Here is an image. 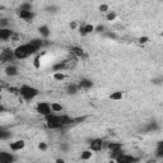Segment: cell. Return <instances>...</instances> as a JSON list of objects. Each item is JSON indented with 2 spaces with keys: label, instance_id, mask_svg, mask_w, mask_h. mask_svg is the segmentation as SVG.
<instances>
[{
  "label": "cell",
  "instance_id": "obj_1",
  "mask_svg": "<svg viewBox=\"0 0 163 163\" xmlns=\"http://www.w3.org/2000/svg\"><path fill=\"white\" fill-rule=\"evenodd\" d=\"M46 120V125L49 129H61L63 126L65 125H69V124H73V119L69 117L68 115H49L45 117Z\"/></svg>",
  "mask_w": 163,
  "mask_h": 163
},
{
  "label": "cell",
  "instance_id": "obj_2",
  "mask_svg": "<svg viewBox=\"0 0 163 163\" xmlns=\"http://www.w3.org/2000/svg\"><path fill=\"white\" fill-rule=\"evenodd\" d=\"M38 51V49L36 46H33L31 42L26 44V45H21L18 46L16 50H14V56L16 59H26L28 58L30 55H33V54H36Z\"/></svg>",
  "mask_w": 163,
  "mask_h": 163
},
{
  "label": "cell",
  "instance_id": "obj_3",
  "mask_svg": "<svg viewBox=\"0 0 163 163\" xmlns=\"http://www.w3.org/2000/svg\"><path fill=\"white\" fill-rule=\"evenodd\" d=\"M19 93H21V96L26 100V101H31L33 100L35 97L38 96V89L35 88V87H31V86H22L19 88Z\"/></svg>",
  "mask_w": 163,
  "mask_h": 163
},
{
  "label": "cell",
  "instance_id": "obj_4",
  "mask_svg": "<svg viewBox=\"0 0 163 163\" xmlns=\"http://www.w3.org/2000/svg\"><path fill=\"white\" fill-rule=\"evenodd\" d=\"M36 110H37V112L40 114V115H42V116H49V115H51V112H52V110H51V105L50 103H47V102H40L38 105H37V107H36Z\"/></svg>",
  "mask_w": 163,
  "mask_h": 163
},
{
  "label": "cell",
  "instance_id": "obj_5",
  "mask_svg": "<svg viewBox=\"0 0 163 163\" xmlns=\"http://www.w3.org/2000/svg\"><path fill=\"white\" fill-rule=\"evenodd\" d=\"M139 162V158H135L129 154H122L116 159V163H137Z\"/></svg>",
  "mask_w": 163,
  "mask_h": 163
},
{
  "label": "cell",
  "instance_id": "obj_6",
  "mask_svg": "<svg viewBox=\"0 0 163 163\" xmlns=\"http://www.w3.org/2000/svg\"><path fill=\"white\" fill-rule=\"evenodd\" d=\"M18 16H19V18H22L23 21H27V22H30V21H32L33 18H35V13L31 10V12H28V10H19L18 12Z\"/></svg>",
  "mask_w": 163,
  "mask_h": 163
},
{
  "label": "cell",
  "instance_id": "obj_7",
  "mask_svg": "<svg viewBox=\"0 0 163 163\" xmlns=\"http://www.w3.org/2000/svg\"><path fill=\"white\" fill-rule=\"evenodd\" d=\"M89 147H91V151H93V152H100L101 149L103 148V142H102V139H93V140L91 142Z\"/></svg>",
  "mask_w": 163,
  "mask_h": 163
},
{
  "label": "cell",
  "instance_id": "obj_8",
  "mask_svg": "<svg viewBox=\"0 0 163 163\" xmlns=\"http://www.w3.org/2000/svg\"><path fill=\"white\" fill-rule=\"evenodd\" d=\"M14 156L8 152H2L0 153V163H13L14 162Z\"/></svg>",
  "mask_w": 163,
  "mask_h": 163
},
{
  "label": "cell",
  "instance_id": "obj_9",
  "mask_svg": "<svg viewBox=\"0 0 163 163\" xmlns=\"http://www.w3.org/2000/svg\"><path fill=\"white\" fill-rule=\"evenodd\" d=\"M2 61L3 63H7V61H12L13 59H14L16 56H14V51H12V50H4L3 52H2Z\"/></svg>",
  "mask_w": 163,
  "mask_h": 163
},
{
  "label": "cell",
  "instance_id": "obj_10",
  "mask_svg": "<svg viewBox=\"0 0 163 163\" xmlns=\"http://www.w3.org/2000/svg\"><path fill=\"white\" fill-rule=\"evenodd\" d=\"M24 145H26V143H24L23 140H17V142H14V143H10L9 147H10L12 151L17 152V151H21V149H23Z\"/></svg>",
  "mask_w": 163,
  "mask_h": 163
},
{
  "label": "cell",
  "instance_id": "obj_11",
  "mask_svg": "<svg viewBox=\"0 0 163 163\" xmlns=\"http://www.w3.org/2000/svg\"><path fill=\"white\" fill-rule=\"evenodd\" d=\"M5 74H7L8 77H16V75L18 74V69H17L14 65H8V66L5 68Z\"/></svg>",
  "mask_w": 163,
  "mask_h": 163
},
{
  "label": "cell",
  "instance_id": "obj_12",
  "mask_svg": "<svg viewBox=\"0 0 163 163\" xmlns=\"http://www.w3.org/2000/svg\"><path fill=\"white\" fill-rule=\"evenodd\" d=\"M13 35V31L9 28H0V38L2 40H8Z\"/></svg>",
  "mask_w": 163,
  "mask_h": 163
},
{
  "label": "cell",
  "instance_id": "obj_13",
  "mask_svg": "<svg viewBox=\"0 0 163 163\" xmlns=\"http://www.w3.org/2000/svg\"><path fill=\"white\" fill-rule=\"evenodd\" d=\"M159 129V126H158V124L156 121H151V122H148V125L144 128V131H147V133H152V131H156V130H158Z\"/></svg>",
  "mask_w": 163,
  "mask_h": 163
},
{
  "label": "cell",
  "instance_id": "obj_14",
  "mask_svg": "<svg viewBox=\"0 0 163 163\" xmlns=\"http://www.w3.org/2000/svg\"><path fill=\"white\" fill-rule=\"evenodd\" d=\"M94 30V27L92 26V24H86V26H83V27H80V33L83 35V36H86V35H88V33H92Z\"/></svg>",
  "mask_w": 163,
  "mask_h": 163
},
{
  "label": "cell",
  "instance_id": "obj_15",
  "mask_svg": "<svg viewBox=\"0 0 163 163\" xmlns=\"http://www.w3.org/2000/svg\"><path fill=\"white\" fill-rule=\"evenodd\" d=\"M79 88H84V89H89V88H92V86H93V82L92 80H89V79H82L80 82H79Z\"/></svg>",
  "mask_w": 163,
  "mask_h": 163
},
{
  "label": "cell",
  "instance_id": "obj_16",
  "mask_svg": "<svg viewBox=\"0 0 163 163\" xmlns=\"http://www.w3.org/2000/svg\"><path fill=\"white\" fill-rule=\"evenodd\" d=\"M70 51H72V54H74V55L78 56V58H82V56L84 55V50L82 49V47H78V46H73L70 49Z\"/></svg>",
  "mask_w": 163,
  "mask_h": 163
},
{
  "label": "cell",
  "instance_id": "obj_17",
  "mask_svg": "<svg viewBox=\"0 0 163 163\" xmlns=\"http://www.w3.org/2000/svg\"><path fill=\"white\" fill-rule=\"evenodd\" d=\"M38 31H40V35L42 37H45V38H47L50 36V30H49L47 26H41L38 28Z\"/></svg>",
  "mask_w": 163,
  "mask_h": 163
},
{
  "label": "cell",
  "instance_id": "obj_18",
  "mask_svg": "<svg viewBox=\"0 0 163 163\" xmlns=\"http://www.w3.org/2000/svg\"><path fill=\"white\" fill-rule=\"evenodd\" d=\"M79 91V86L78 84H69L66 87V92L69 94H77Z\"/></svg>",
  "mask_w": 163,
  "mask_h": 163
},
{
  "label": "cell",
  "instance_id": "obj_19",
  "mask_svg": "<svg viewBox=\"0 0 163 163\" xmlns=\"http://www.w3.org/2000/svg\"><path fill=\"white\" fill-rule=\"evenodd\" d=\"M108 148H110L111 152L121 151V149H122V144L121 143H110V144H108Z\"/></svg>",
  "mask_w": 163,
  "mask_h": 163
},
{
  "label": "cell",
  "instance_id": "obj_20",
  "mask_svg": "<svg viewBox=\"0 0 163 163\" xmlns=\"http://www.w3.org/2000/svg\"><path fill=\"white\" fill-rule=\"evenodd\" d=\"M65 68H66V63H65V61H61V63H58V64L54 65L52 69H54V72H60V70L65 69Z\"/></svg>",
  "mask_w": 163,
  "mask_h": 163
},
{
  "label": "cell",
  "instance_id": "obj_21",
  "mask_svg": "<svg viewBox=\"0 0 163 163\" xmlns=\"http://www.w3.org/2000/svg\"><path fill=\"white\" fill-rule=\"evenodd\" d=\"M8 138H10V133L7 131L4 128H2V129H0V139H2V140H7Z\"/></svg>",
  "mask_w": 163,
  "mask_h": 163
},
{
  "label": "cell",
  "instance_id": "obj_22",
  "mask_svg": "<svg viewBox=\"0 0 163 163\" xmlns=\"http://www.w3.org/2000/svg\"><path fill=\"white\" fill-rule=\"evenodd\" d=\"M156 156L159 157V158H163V142H159V143H158V148H157Z\"/></svg>",
  "mask_w": 163,
  "mask_h": 163
},
{
  "label": "cell",
  "instance_id": "obj_23",
  "mask_svg": "<svg viewBox=\"0 0 163 163\" xmlns=\"http://www.w3.org/2000/svg\"><path fill=\"white\" fill-rule=\"evenodd\" d=\"M51 110H52V112H60L63 110V106L54 102V103H51Z\"/></svg>",
  "mask_w": 163,
  "mask_h": 163
},
{
  "label": "cell",
  "instance_id": "obj_24",
  "mask_svg": "<svg viewBox=\"0 0 163 163\" xmlns=\"http://www.w3.org/2000/svg\"><path fill=\"white\" fill-rule=\"evenodd\" d=\"M110 98L114 100V101H120L122 98V92H114L110 96Z\"/></svg>",
  "mask_w": 163,
  "mask_h": 163
},
{
  "label": "cell",
  "instance_id": "obj_25",
  "mask_svg": "<svg viewBox=\"0 0 163 163\" xmlns=\"http://www.w3.org/2000/svg\"><path fill=\"white\" fill-rule=\"evenodd\" d=\"M19 10H28V12H31L32 10V4L31 3H22Z\"/></svg>",
  "mask_w": 163,
  "mask_h": 163
},
{
  "label": "cell",
  "instance_id": "obj_26",
  "mask_svg": "<svg viewBox=\"0 0 163 163\" xmlns=\"http://www.w3.org/2000/svg\"><path fill=\"white\" fill-rule=\"evenodd\" d=\"M91 157H92V152L91 151H84L83 153H82V156H80V158L83 161H88Z\"/></svg>",
  "mask_w": 163,
  "mask_h": 163
},
{
  "label": "cell",
  "instance_id": "obj_27",
  "mask_svg": "<svg viewBox=\"0 0 163 163\" xmlns=\"http://www.w3.org/2000/svg\"><path fill=\"white\" fill-rule=\"evenodd\" d=\"M122 154H124L122 149H121V151H115V152L111 153V158H112V159H117V158H119L120 156H122Z\"/></svg>",
  "mask_w": 163,
  "mask_h": 163
},
{
  "label": "cell",
  "instance_id": "obj_28",
  "mask_svg": "<svg viewBox=\"0 0 163 163\" xmlns=\"http://www.w3.org/2000/svg\"><path fill=\"white\" fill-rule=\"evenodd\" d=\"M106 18H107V21H114L115 18H116V13L115 12H110L106 16Z\"/></svg>",
  "mask_w": 163,
  "mask_h": 163
},
{
  "label": "cell",
  "instance_id": "obj_29",
  "mask_svg": "<svg viewBox=\"0 0 163 163\" xmlns=\"http://www.w3.org/2000/svg\"><path fill=\"white\" fill-rule=\"evenodd\" d=\"M54 78H55L56 80H63V79H65V75L61 74V73H55L54 74Z\"/></svg>",
  "mask_w": 163,
  "mask_h": 163
},
{
  "label": "cell",
  "instance_id": "obj_30",
  "mask_svg": "<svg viewBox=\"0 0 163 163\" xmlns=\"http://www.w3.org/2000/svg\"><path fill=\"white\" fill-rule=\"evenodd\" d=\"M38 149H40V151H46V149H47L46 143H40L38 144Z\"/></svg>",
  "mask_w": 163,
  "mask_h": 163
},
{
  "label": "cell",
  "instance_id": "obj_31",
  "mask_svg": "<svg viewBox=\"0 0 163 163\" xmlns=\"http://www.w3.org/2000/svg\"><path fill=\"white\" fill-rule=\"evenodd\" d=\"M8 24V19H5V18H3V19H0V27L2 28H4V27Z\"/></svg>",
  "mask_w": 163,
  "mask_h": 163
},
{
  "label": "cell",
  "instance_id": "obj_32",
  "mask_svg": "<svg viewBox=\"0 0 163 163\" xmlns=\"http://www.w3.org/2000/svg\"><path fill=\"white\" fill-rule=\"evenodd\" d=\"M100 10H101V12H106V10H108V5H106V4H102V5L100 7Z\"/></svg>",
  "mask_w": 163,
  "mask_h": 163
},
{
  "label": "cell",
  "instance_id": "obj_33",
  "mask_svg": "<svg viewBox=\"0 0 163 163\" xmlns=\"http://www.w3.org/2000/svg\"><path fill=\"white\" fill-rule=\"evenodd\" d=\"M94 31H96V32H103V31H105V27H103V26H98Z\"/></svg>",
  "mask_w": 163,
  "mask_h": 163
},
{
  "label": "cell",
  "instance_id": "obj_34",
  "mask_svg": "<svg viewBox=\"0 0 163 163\" xmlns=\"http://www.w3.org/2000/svg\"><path fill=\"white\" fill-rule=\"evenodd\" d=\"M139 41H140L142 44H145V42H148V37H140Z\"/></svg>",
  "mask_w": 163,
  "mask_h": 163
},
{
  "label": "cell",
  "instance_id": "obj_35",
  "mask_svg": "<svg viewBox=\"0 0 163 163\" xmlns=\"http://www.w3.org/2000/svg\"><path fill=\"white\" fill-rule=\"evenodd\" d=\"M106 36L111 37V38H116V35H115V33H106Z\"/></svg>",
  "mask_w": 163,
  "mask_h": 163
},
{
  "label": "cell",
  "instance_id": "obj_36",
  "mask_svg": "<svg viewBox=\"0 0 163 163\" xmlns=\"http://www.w3.org/2000/svg\"><path fill=\"white\" fill-rule=\"evenodd\" d=\"M60 149H63V151H66V149H68V145L61 144V145H60Z\"/></svg>",
  "mask_w": 163,
  "mask_h": 163
},
{
  "label": "cell",
  "instance_id": "obj_37",
  "mask_svg": "<svg viewBox=\"0 0 163 163\" xmlns=\"http://www.w3.org/2000/svg\"><path fill=\"white\" fill-rule=\"evenodd\" d=\"M56 163H65V162H64V159H60V158H58V159H56Z\"/></svg>",
  "mask_w": 163,
  "mask_h": 163
}]
</instances>
